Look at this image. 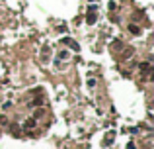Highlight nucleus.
<instances>
[{"label":"nucleus","mask_w":154,"mask_h":149,"mask_svg":"<svg viewBox=\"0 0 154 149\" xmlns=\"http://www.w3.org/2000/svg\"><path fill=\"white\" fill-rule=\"evenodd\" d=\"M96 10H98L96 6H90V10H88V14H86V24H90V26H92V24H96V18H98Z\"/></svg>","instance_id":"f257e3e1"},{"label":"nucleus","mask_w":154,"mask_h":149,"mask_svg":"<svg viewBox=\"0 0 154 149\" xmlns=\"http://www.w3.org/2000/svg\"><path fill=\"white\" fill-rule=\"evenodd\" d=\"M59 59H68V51H66V49H63V51L59 53Z\"/></svg>","instance_id":"20e7f679"},{"label":"nucleus","mask_w":154,"mask_h":149,"mask_svg":"<svg viewBox=\"0 0 154 149\" xmlns=\"http://www.w3.org/2000/svg\"><path fill=\"white\" fill-rule=\"evenodd\" d=\"M129 32L131 33H141V30H139L137 26H129Z\"/></svg>","instance_id":"39448f33"},{"label":"nucleus","mask_w":154,"mask_h":149,"mask_svg":"<svg viewBox=\"0 0 154 149\" xmlns=\"http://www.w3.org/2000/svg\"><path fill=\"white\" fill-rule=\"evenodd\" d=\"M33 126H35V120H27V122H26V128H27V130H29V128H33Z\"/></svg>","instance_id":"423d86ee"},{"label":"nucleus","mask_w":154,"mask_h":149,"mask_svg":"<svg viewBox=\"0 0 154 149\" xmlns=\"http://www.w3.org/2000/svg\"><path fill=\"white\" fill-rule=\"evenodd\" d=\"M43 104H45V98H35V100H33V106H43Z\"/></svg>","instance_id":"f03ea898"},{"label":"nucleus","mask_w":154,"mask_h":149,"mask_svg":"<svg viewBox=\"0 0 154 149\" xmlns=\"http://www.w3.org/2000/svg\"><path fill=\"white\" fill-rule=\"evenodd\" d=\"M139 69H141L142 73H148V69H150V65H148V63H141V65H139Z\"/></svg>","instance_id":"7ed1b4c3"},{"label":"nucleus","mask_w":154,"mask_h":149,"mask_svg":"<svg viewBox=\"0 0 154 149\" xmlns=\"http://www.w3.org/2000/svg\"><path fill=\"white\" fill-rule=\"evenodd\" d=\"M88 86H90V88H92V86H96V81H94V78H90V81H88Z\"/></svg>","instance_id":"0eeeda50"}]
</instances>
